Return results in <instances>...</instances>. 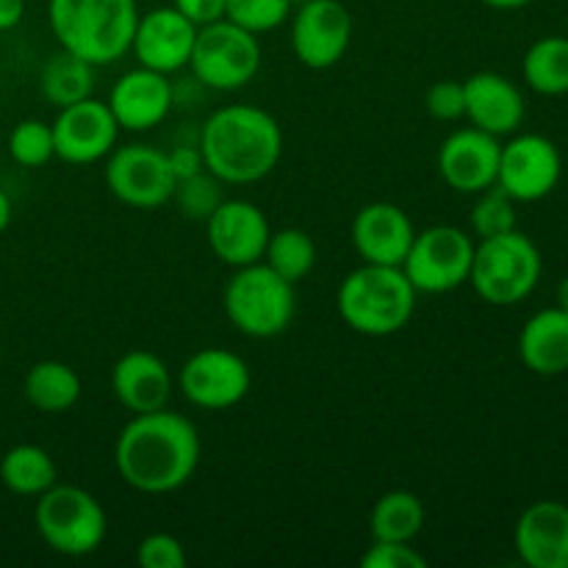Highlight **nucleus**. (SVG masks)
Instances as JSON below:
<instances>
[{
    "mask_svg": "<svg viewBox=\"0 0 568 568\" xmlns=\"http://www.w3.org/2000/svg\"><path fill=\"white\" fill-rule=\"evenodd\" d=\"M200 433L194 422L170 408L133 414L114 444L116 475L133 491L172 494L186 486L200 466Z\"/></svg>",
    "mask_w": 568,
    "mask_h": 568,
    "instance_id": "f257e3e1",
    "label": "nucleus"
},
{
    "mask_svg": "<svg viewBox=\"0 0 568 568\" xmlns=\"http://www.w3.org/2000/svg\"><path fill=\"white\" fill-rule=\"evenodd\" d=\"M205 170L231 186H250L272 175L283 155V128L266 109L222 105L200 128Z\"/></svg>",
    "mask_w": 568,
    "mask_h": 568,
    "instance_id": "f03ea898",
    "label": "nucleus"
},
{
    "mask_svg": "<svg viewBox=\"0 0 568 568\" xmlns=\"http://www.w3.org/2000/svg\"><path fill=\"white\" fill-rule=\"evenodd\" d=\"M48 22L59 48L89 64H114L131 53L136 0H48Z\"/></svg>",
    "mask_w": 568,
    "mask_h": 568,
    "instance_id": "7ed1b4c3",
    "label": "nucleus"
},
{
    "mask_svg": "<svg viewBox=\"0 0 568 568\" xmlns=\"http://www.w3.org/2000/svg\"><path fill=\"white\" fill-rule=\"evenodd\" d=\"M416 288L403 266L361 264L344 275L336 292V308L344 325L361 336L383 338L403 331L416 311Z\"/></svg>",
    "mask_w": 568,
    "mask_h": 568,
    "instance_id": "20e7f679",
    "label": "nucleus"
},
{
    "mask_svg": "<svg viewBox=\"0 0 568 568\" xmlns=\"http://www.w3.org/2000/svg\"><path fill=\"white\" fill-rule=\"evenodd\" d=\"M541 250L516 227L499 236L477 239L469 283L483 303L505 308L530 297L541 281Z\"/></svg>",
    "mask_w": 568,
    "mask_h": 568,
    "instance_id": "39448f33",
    "label": "nucleus"
},
{
    "mask_svg": "<svg viewBox=\"0 0 568 568\" xmlns=\"http://www.w3.org/2000/svg\"><path fill=\"white\" fill-rule=\"evenodd\" d=\"M225 316L239 333L250 338H275L292 325L297 314L294 283L283 281L264 261L233 270L222 292Z\"/></svg>",
    "mask_w": 568,
    "mask_h": 568,
    "instance_id": "423d86ee",
    "label": "nucleus"
},
{
    "mask_svg": "<svg viewBox=\"0 0 568 568\" xmlns=\"http://www.w3.org/2000/svg\"><path fill=\"white\" fill-rule=\"evenodd\" d=\"M37 499L33 510L37 532L53 552L67 558H87L103 547L109 516L94 494L70 483H55Z\"/></svg>",
    "mask_w": 568,
    "mask_h": 568,
    "instance_id": "0eeeda50",
    "label": "nucleus"
},
{
    "mask_svg": "<svg viewBox=\"0 0 568 568\" xmlns=\"http://www.w3.org/2000/svg\"><path fill=\"white\" fill-rule=\"evenodd\" d=\"M189 70L203 87L216 92H236L247 87L261 70V42L231 20H216L197 28Z\"/></svg>",
    "mask_w": 568,
    "mask_h": 568,
    "instance_id": "6e6552de",
    "label": "nucleus"
},
{
    "mask_svg": "<svg viewBox=\"0 0 568 568\" xmlns=\"http://www.w3.org/2000/svg\"><path fill=\"white\" fill-rule=\"evenodd\" d=\"M475 239L455 225H433L414 236L403 272L416 294H447L469 283Z\"/></svg>",
    "mask_w": 568,
    "mask_h": 568,
    "instance_id": "1a4fd4ad",
    "label": "nucleus"
},
{
    "mask_svg": "<svg viewBox=\"0 0 568 568\" xmlns=\"http://www.w3.org/2000/svg\"><path fill=\"white\" fill-rule=\"evenodd\" d=\"M105 186L128 209L153 211L161 209L175 194V175H172L166 150L153 144L133 142L114 148L105 155Z\"/></svg>",
    "mask_w": 568,
    "mask_h": 568,
    "instance_id": "9d476101",
    "label": "nucleus"
},
{
    "mask_svg": "<svg viewBox=\"0 0 568 568\" xmlns=\"http://www.w3.org/2000/svg\"><path fill=\"white\" fill-rule=\"evenodd\" d=\"M178 392L200 410H227L242 403L253 386L247 361L222 347H203L183 361Z\"/></svg>",
    "mask_w": 568,
    "mask_h": 568,
    "instance_id": "9b49d317",
    "label": "nucleus"
},
{
    "mask_svg": "<svg viewBox=\"0 0 568 568\" xmlns=\"http://www.w3.org/2000/svg\"><path fill=\"white\" fill-rule=\"evenodd\" d=\"M564 175V159L552 139L541 133H516L499 150L497 186L516 203H538L549 197Z\"/></svg>",
    "mask_w": 568,
    "mask_h": 568,
    "instance_id": "f8f14e48",
    "label": "nucleus"
},
{
    "mask_svg": "<svg viewBox=\"0 0 568 568\" xmlns=\"http://www.w3.org/2000/svg\"><path fill=\"white\" fill-rule=\"evenodd\" d=\"M353 42V14L342 0H305L292 14L294 59L308 70H331Z\"/></svg>",
    "mask_w": 568,
    "mask_h": 568,
    "instance_id": "ddd939ff",
    "label": "nucleus"
},
{
    "mask_svg": "<svg viewBox=\"0 0 568 568\" xmlns=\"http://www.w3.org/2000/svg\"><path fill=\"white\" fill-rule=\"evenodd\" d=\"M50 128H53L55 159L72 166L105 161L120 136V125H116L109 103L98 98L78 100V103L59 109Z\"/></svg>",
    "mask_w": 568,
    "mask_h": 568,
    "instance_id": "4468645a",
    "label": "nucleus"
},
{
    "mask_svg": "<svg viewBox=\"0 0 568 568\" xmlns=\"http://www.w3.org/2000/svg\"><path fill=\"white\" fill-rule=\"evenodd\" d=\"M203 225L211 253L222 264L239 270L264 258L272 227L264 211L250 200H222Z\"/></svg>",
    "mask_w": 568,
    "mask_h": 568,
    "instance_id": "2eb2a0df",
    "label": "nucleus"
},
{
    "mask_svg": "<svg viewBox=\"0 0 568 568\" xmlns=\"http://www.w3.org/2000/svg\"><path fill=\"white\" fill-rule=\"evenodd\" d=\"M194 37H197L194 22H189L175 6H161L144 17L139 14L131 53L136 55L139 67H148L161 75H172V72L189 67Z\"/></svg>",
    "mask_w": 568,
    "mask_h": 568,
    "instance_id": "dca6fc26",
    "label": "nucleus"
},
{
    "mask_svg": "<svg viewBox=\"0 0 568 568\" xmlns=\"http://www.w3.org/2000/svg\"><path fill=\"white\" fill-rule=\"evenodd\" d=\"M497 136L480 128H458L438 148V175L449 189L464 194H477L497 183L499 172Z\"/></svg>",
    "mask_w": 568,
    "mask_h": 568,
    "instance_id": "f3484780",
    "label": "nucleus"
},
{
    "mask_svg": "<svg viewBox=\"0 0 568 568\" xmlns=\"http://www.w3.org/2000/svg\"><path fill=\"white\" fill-rule=\"evenodd\" d=\"M105 103L120 131L144 133L159 128L170 116L175 94H172L170 75H161L148 67H133L116 78Z\"/></svg>",
    "mask_w": 568,
    "mask_h": 568,
    "instance_id": "a211bd4d",
    "label": "nucleus"
},
{
    "mask_svg": "<svg viewBox=\"0 0 568 568\" xmlns=\"http://www.w3.org/2000/svg\"><path fill=\"white\" fill-rule=\"evenodd\" d=\"M414 236L416 227L410 216L399 205L383 200L366 203L349 225V239L364 264L403 266Z\"/></svg>",
    "mask_w": 568,
    "mask_h": 568,
    "instance_id": "6ab92c4d",
    "label": "nucleus"
},
{
    "mask_svg": "<svg viewBox=\"0 0 568 568\" xmlns=\"http://www.w3.org/2000/svg\"><path fill=\"white\" fill-rule=\"evenodd\" d=\"M466 120L491 136H514L527 116L521 89L499 72H475L464 81Z\"/></svg>",
    "mask_w": 568,
    "mask_h": 568,
    "instance_id": "aec40b11",
    "label": "nucleus"
},
{
    "mask_svg": "<svg viewBox=\"0 0 568 568\" xmlns=\"http://www.w3.org/2000/svg\"><path fill=\"white\" fill-rule=\"evenodd\" d=\"M514 547L530 568H568V505L532 503L516 521Z\"/></svg>",
    "mask_w": 568,
    "mask_h": 568,
    "instance_id": "412c9836",
    "label": "nucleus"
},
{
    "mask_svg": "<svg viewBox=\"0 0 568 568\" xmlns=\"http://www.w3.org/2000/svg\"><path fill=\"white\" fill-rule=\"evenodd\" d=\"M111 388L128 414H150L170 405L175 377L155 353L131 349L111 369Z\"/></svg>",
    "mask_w": 568,
    "mask_h": 568,
    "instance_id": "4be33fe9",
    "label": "nucleus"
},
{
    "mask_svg": "<svg viewBox=\"0 0 568 568\" xmlns=\"http://www.w3.org/2000/svg\"><path fill=\"white\" fill-rule=\"evenodd\" d=\"M519 358L541 377L568 372V311L555 305L532 314L519 333Z\"/></svg>",
    "mask_w": 568,
    "mask_h": 568,
    "instance_id": "5701e85b",
    "label": "nucleus"
},
{
    "mask_svg": "<svg viewBox=\"0 0 568 568\" xmlns=\"http://www.w3.org/2000/svg\"><path fill=\"white\" fill-rule=\"evenodd\" d=\"M81 375L64 361H39L28 369L22 394L39 414H67L81 399Z\"/></svg>",
    "mask_w": 568,
    "mask_h": 568,
    "instance_id": "b1692460",
    "label": "nucleus"
},
{
    "mask_svg": "<svg viewBox=\"0 0 568 568\" xmlns=\"http://www.w3.org/2000/svg\"><path fill=\"white\" fill-rule=\"evenodd\" d=\"M94 70L98 67L89 64L87 59L59 48L44 61L42 72H39V92L50 105L64 109V105L78 103V100L92 98Z\"/></svg>",
    "mask_w": 568,
    "mask_h": 568,
    "instance_id": "393cba45",
    "label": "nucleus"
},
{
    "mask_svg": "<svg viewBox=\"0 0 568 568\" xmlns=\"http://www.w3.org/2000/svg\"><path fill=\"white\" fill-rule=\"evenodd\" d=\"M425 505L414 491H388L372 505L369 532L372 541H408L414 544L425 530Z\"/></svg>",
    "mask_w": 568,
    "mask_h": 568,
    "instance_id": "a878e982",
    "label": "nucleus"
},
{
    "mask_svg": "<svg viewBox=\"0 0 568 568\" xmlns=\"http://www.w3.org/2000/svg\"><path fill=\"white\" fill-rule=\"evenodd\" d=\"M0 480L17 497H39L59 483V469L48 449L17 444L0 460Z\"/></svg>",
    "mask_w": 568,
    "mask_h": 568,
    "instance_id": "bb28decb",
    "label": "nucleus"
},
{
    "mask_svg": "<svg viewBox=\"0 0 568 568\" xmlns=\"http://www.w3.org/2000/svg\"><path fill=\"white\" fill-rule=\"evenodd\" d=\"M521 75L544 98L568 94V37H541L527 48Z\"/></svg>",
    "mask_w": 568,
    "mask_h": 568,
    "instance_id": "cd10ccee",
    "label": "nucleus"
},
{
    "mask_svg": "<svg viewBox=\"0 0 568 568\" xmlns=\"http://www.w3.org/2000/svg\"><path fill=\"white\" fill-rule=\"evenodd\" d=\"M264 261L272 272L283 277V281L294 283L314 272L316 266V244L311 239V233H305L303 227H281V231L270 233V242H266Z\"/></svg>",
    "mask_w": 568,
    "mask_h": 568,
    "instance_id": "c85d7f7f",
    "label": "nucleus"
},
{
    "mask_svg": "<svg viewBox=\"0 0 568 568\" xmlns=\"http://www.w3.org/2000/svg\"><path fill=\"white\" fill-rule=\"evenodd\" d=\"M516 205L519 203L503 186H497V183L477 192V200L469 214L471 233L477 239H488L516 231Z\"/></svg>",
    "mask_w": 568,
    "mask_h": 568,
    "instance_id": "c756f323",
    "label": "nucleus"
},
{
    "mask_svg": "<svg viewBox=\"0 0 568 568\" xmlns=\"http://www.w3.org/2000/svg\"><path fill=\"white\" fill-rule=\"evenodd\" d=\"M222 186H225V183H222L220 178L211 175L209 170H200L175 183L172 200H175L178 211H181L189 222H205L214 214L216 205L225 200L222 197Z\"/></svg>",
    "mask_w": 568,
    "mask_h": 568,
    "instance_id": "7c9ffc66",
    "label": "nucleus"
},
{
    "mask_svg": "<svg viewBox=\"0 0 568 568\" xmlns=\"http://www.w3.org/2000/svg\"><path fill=\"white\" fill-rule=\"evenodd\" d=\"M9 155L26 170H39L55 159L53 128L42 120H22L9 133Z\"/></svg>",
    "mask_w": 568,
    "mask_h": 568,
    "instance_id": "2f4dec72",
    "label": "nucleus"
},
{
    "mask_svg": "<svg viewBox=\"0 0 568 568\" xmlns=\"http://www.w3.org/2000/svg\"><path fill=\"white\" fill-rule=\"evenodd\" d=\"M292 9L294 0H227L225 20L261 37L281 28L292 17Z\"/></svg>",
    "mask_w": 568,
    "mask_h": 568,
    "instance_id": "473e14b6",
    "label": "nucleus"
},
{
    "mask_svg": "<svg viewBox=\"0 0 568 568\" xmlns=\"http://www.w3.org/2000/svg\"><path fill=\"white\" fill-rule=\"evenodd\" d=\"M186 549L172 532H150L136 547V564L142 568H186Z\"/></svg>",
    "mask_w": 568,
    "mask_h": 568,
    "instance_id": "72a5a7b5",
    "label": "nucleus"
},
{
    "mask_svg": "<svg viewBox=\"0 0 568 568\" xmlns=\"http://www.w3.org/2000/svg\"><path fill=\"white\" fill-rule=\"evenodd\" d=\"M425 109L438 122H458L466 116V92L464 81L444 78L425 92Z\"/></svg>",
    "mask_w": 568,
    "mask_h": 568,
    "instance_id": "f704fd0d",
    "label": "nucleus"
},
{
    "mask_svg": "<svg viewBox=\"0 0 568 568\" xmlns=\"http://www.w3.org/2000/svg\"><path fill=\"white\" fill-rule=\"evenodd\" d=\"M361 568H427V558L408 541H372L361 555Z\"/></svg>",
    "mask_w": 568,
    "mask_h": 568,
    "instance_id": "c9c22d12",
    "label": "nucleus"
},
{
    "mask_svg": "<svg viewBox=\"0 0 568 568\" xmlns=\"http://www.w3.org/2000/svg\"><path fill=\"white\" fill-rule=\"evenodd\" d=\"M172 6H175L189 22L203 28L209 26V22H216L225 17L227 0H172Z\"/></svg>",
    "mask_w": 568,
    "mask_h": 568,
    "instance_id": "e433bc0d",
    "label": "nucleus"
},
{
    "mask_svg": "<svg viewBox=\"0 0 568 568\" xmlns=\"http://www.w3.org/2000/svg\"><path fill=\"white\" fill-rule=\"evenodd\" d=\"M166 159H170V166H172V175H175V181H181V178H189V175H194V172L205 170L203 153H200L197 144H178V148H172L170 153H166Z\"/></svg>",
    "mask_w": 568,
    "mask_h": 568,
    "instance_id": "4c0bfd02",
    "label": "nucleus"
},
{
    "mask_svg": "<svg viewBox=\"0 0 568 568\" xmlns=\"http://www.w3.org/2000/svg\"><path fill=\"white\" fill-rule=\"evenodd\" d=\"M22 14H26V0H0V31L20 26Z\"/></svg>",
    "mask_w": 568,
    "mask_h": 568,
    "instance_id": "58836bf2",
    "label": "nucleus"
},
{
    "mask_svg": "<svg viewBox=\"0 0 568 568\" xmlns=\"http://www.w3.org/2000/svg\"><path fill=\"white\" fill-rule=\"evenodd\" d=\"M9 225H11V200H9V194L0 189V236H3L6 227Z\"/></svg>",
    "mask_w": 568,
    "mask_h": 568,
    "instance_id": "ea45409f",
    "label": "nucleus"
},
{
    "mask_svg": "<svg viewBox=\"0 0 568 568\" xmlns=\"http://www.w3.org/2000/svg\"><path fill=\"white\" fill-rule=\"evenodd\" d=\"M483 3L499 11H514V9H525V6H530L532 0H483Z\"/></svg>",
    "mask_w": 568,
    "mask_h": 568,
    "instance_id": "a19ab883",
    "label": "nucleus"
},
{
    "mask_svg": "<svg viewBox=\"0 0 568 568\" xmlns=\"http://www.w3.org/2000/svg\"><path fill=\"white\" fill-rule=\"evenodd\" d=\"M558 305L564 311H568V275L560 281V286H558Z\"/></svg>",
    "mask_w": 568,
    "mask_h": 568,
    "instance_id": "79ce46f5",
    "label": "nucleus"
}]
</instances>
